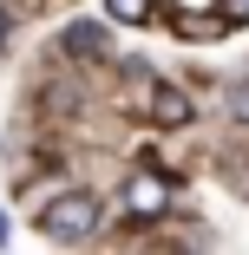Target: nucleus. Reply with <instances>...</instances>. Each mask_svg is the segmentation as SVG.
Segmentation results:
<instances>
[{
  "label": "nucleus",
  "mask_w": 249,
  "mask_h": 255,
  "mask_svg": "<svg viewBox=\"0 0 249 255\" xmlns=\"http://www.w3.org/2000/svg\"><path fill=\"white\" fill-rule=\"evenodd\" d=\"M98 196L92 190H66V196H53L46 203V216H39V236L46 242H66V249H79V242H92L98 236Z\"/></svg>",
  "instance_id": "obj_1"
},
{
  "label": "nucleus",
  "mask_w": 249,
  "mask_h": 255,
  "mask_svg": "<svg viewBox=\"0 0 249 255\" xmlns=\"http://www.w3.org/2000/svg\"><path fill=\"white\" fill-rule=\"evenodd\" d=\"M125 210H131L138 223H151V216L171 210V190H164L158 177H131V183H125Z\"/></svg>",
  "instance_id": "obj_2"
},
{
  "label": "nucleus",
  "mask_w": 249,
  "mask_h": 255,
  "mask_svg": "<svg viewBox=\"0 0 249 255\" xmlns=\"http://www.w3.org/2000/svg\"><path fill=\"white\" fill-rule=\"evenodd\" d=\"M151 118H158V125H190V92L151 85Z\"/></svg>",
  "instance_id": "obj_3"
},
{
  "label": "nucleus",
  "mask_w": 249,
  "mask_h": 255,
  "mask_svg": "<svg viewBox=\"0 0 249 255\" xmlns=\"http://www.w3.org/2000/svg\"><path fill=\"white\" fill-rule=\"evenodd\" d=\"M66 53H79V59H105V53H112V46H105V26L72 20V26H66Z\"/></svg>",
  "instance_id": "obj_4"
},
{
  "label": "nucleus",
  "mask_w": 249,
  "mask_h": 255,
  "mask_svg": "<svg viewBox=\"0 0 249 255\" xmlns=\"http://www.w3.org/2000/svg\"><path fill=\"white\" fill-rule=\"evenodd\" d=\"M112 7V20H125V26H144L151 20V0H105Z\"/></svg>",
  "instance_id": "obj_5"
},
{
  "label": "nucleus",
  "mask_w": 249,
  "mask_h": 255,
  "mask_svg": "<svg viewBox=\"0 0 249 255\" xmlns=\"http://www.w3.org/2000/svg\"><path fill=\"white\" fill-rule=\"evenodd\" d=\"M217 26H249V0H217Z\"/></svg>",
  "instance_id": "obj_6"
},
{
  "label": "nucleus",
  "mask_w": 249,
  "mask_h": 255,
  "mask_svg": "<svg viewBox=\"0 0 249 255\" xmlns=\"http://www.w3.org/2000/svg\"><path fill=\"white\" fill-rule=\"evenodd\" d=\"M230 105H236V118H249V79H243V85H230Z\"/></svg>",
  "instance_id": "obj_7"
},
{
  "label": "nucleus",
  "mask_w": 249,
  "mask_h": 255,
  "mask_svg": "<svg viewBox=\"0 0 249 255\" xmlns=\"http://www.w3.org/2000/svg\"><path fill=\"white\" fill-rule=\"evenodd\" d=\"M0 249H7V210H0Z\"/></svg>",
  "instance_id": "obj_8"
},
{
  "label": "nucleus",
  "mask_w": 249,
  "mask_h": 255,
  "mask_svg": "<svg viewBox=\"0 0 249 255\" xmlns=\"http://www.w3.org/2000/svg\"><path fill=\"white\" fill-rule=\"evenodd\" d=\"M0 46H7V7H0Z\"/></svg>",
  "instance_id": "obj_9"
}]
</instances>
